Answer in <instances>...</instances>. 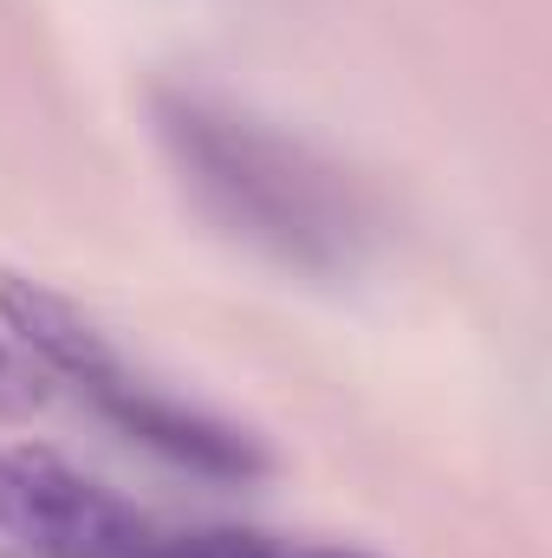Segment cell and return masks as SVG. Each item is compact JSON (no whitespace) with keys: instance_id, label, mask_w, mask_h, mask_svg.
I'll use <instances>...</instances> for the list:
<instances>
[{"instance_id":"cell-1","label":"cell","mask_w":552,"mask_h":558,"mask_svg":"<svg viewBox=\"0 0 552 558\" xmlns=\"http://www.w3.org/2000/svg\"><path fill=\"white\" fill-rule=\"evenodd\" d=\"M149 118L182 189L208 208L215 228L299 274H338L358 260L364 208L351 182L299 137L189 85H163Z\"/></svg>"},{"instance_id":"cell-2","label":"cell","mask_w":552,"mask_h":558,"mask_svg":"<svg viewBox=\"0 0 552 558\" xmlns=\"http://www.w3.org/2000/svg\"><path fill=\"white\" fill-rule=\"evenodd\" d=\"M0 331L46 371L52 397H79L92 416L105 422L111 435H124L131 448L182 468V474H202V481H261L274 468V448L241 428L235 416L156 384L143 364H131L111 331L72 305L59 286L33 274H0Z\"/></svg>"},{"instance_id":"cell-3","label":"cell","mask_w":552,"mask_h":558,"mask_svg":"<svg viewBox=\"0 0 552 558\" xmlns=\"http://www.w3.org/2000/svg\"><path fill=\"white\" fill-rule=\"evenodd\" d=\"M156 520L46 441H0V558H131Z\"/></svg>"},{"instance_id":"cell-4","label":"cell","mask_w":552,"mask_h":558,"mask_svg":"<svg viewBox=\"0 0 552 558\" xmlns=\"http://www.w3.org/2000/svg\"><path fill=\"white\" fill-rule=\"evenodd\" d=\"M267 533L248 526H156L131 558H254Z\"/></svg>"},{"instance_id":"cell-5","label":"cell","mask_w":552,"mask_h":558,"mask_svg":"<svg viewBox=\"0 0 552 558\" xmlns=\"http://www.w3.org/2000/svg\"><path fill=\"white\" fill-rule=\"evenodd\" d=\"M52 397V384H46V371L0 331V422H20V416H33L39 403Z\"/></svg>"},{"instance_id":"cell-6","label":"cell","mask_w":552,"mask_h":558,"mask_svg":"<svg viewBox=\"0 0 552 558\" xmlns=\"http://www.w3.org/2000/svg\"><path fill=\"white\" fill-rule=\"evenodd\" d=\"M254 558H384V553H364V546H279V539H267Z\"/></svg>"}]
</instances>
